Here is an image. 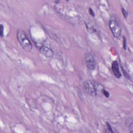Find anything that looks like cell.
Wrapping results in <instances>:
<instances>
[{"label":"cell","instance_id":"obj_1","mask_svg":"<svg viewBox=\"0 0 133 133\" xmlns=\"http://www.w3.org/2000/svg\"><path fill=\"white\" fill-rule=\"evenodd\" d=\"M84 89L87 93L93 97L103 95L104 87L100 83L93 80H86L83 83Z\"/></svg>","mask_w":133,"mask_h":133},{"label":"cell","instance_id":"obj_2","mask_svg":"<svg viewBox=\"0 0 133 133\" xmlns=\"http://www.w3.org/2000/svg\"><path fill=\"white\" fill-rule=\"evenodd\" d=\"M17 38L23 49L26 52H29L32 49V45L27 34L22 29H18L17 32Z\"/></svg>","mask_w":133,"mask_h":133},{"label":"cell","instance_id":"obj_3","mask_svg":"<svg viewBox=\"0 0 133 133\" xmlns=\"http://www.w3.org/2000/svg\"><path fill=\"white\" fill-rule=\"evenodd\" d=\"M109 27L113 36L117 38L121 37L122 29L120 23L117 18L114 16H112L109 20Z\"/></svg>","mask_w":133,"mask_h":133},{"label":"cell","instance_id":"obj_4","mask_svg":"<svg viewBox=\"0 0 133 133\" xmlns=\"http://www.w3.org/2000/svg\"><path fill=\"white\" fill-rule=\"evenodd\" d=\"M84 59L87 68L90 70H94L96 69V62L95 58L92 54L86 52L84 55Z\"/></svg>","mask_w":133,"mask_h":133},{"label":"cell","instance_id":"obj_5","mask_svg":"<svg viewBox=\"0 0 133 133\" xmlns=\"http://www.w3.org/2000/svg\"><path fill=\"white\" fill-rule=\"evenodd\" d=\"M36 47L38 50L41 54L44 55L45 57L47 58H52L54 55V52L50 47L47 46H45L44 45L37 44Z\"/></svg>","mask_w":133,"mask_h":133},{"label":"cell","instance_id":"obj_6","mask_svg":"<svg viewBox=\"0 0 133 133\" xmlns=\"http://www.w3.org/2000/svg\"><path fill=\"white\" fill-rule=\"evenodd\" d=\"M112 70L113 72L114 76L118 79H120L121 77V73L119 70V66L118 62L117 61H114L112 64Z\"/></svg>","mask_w":133,"mask_h":133},{"label":"cell","instance_id":"obj_7","mask_svg":"<svg viewBox=\"0 0 133 133\" xmlns=\"http://www.w3.org/2000/svg\"><path fill=\"white\" fill-rule=\"evenodd\" d=\"M4 27L3 26L2 24H1V33H0V36H1V38H3L4 37Z\"/></svg>","mask_w":133,"mask_h":133},{"label":"cell","instance_id":"obj_8","mask_svg":"<svg viewBox=\"0 0 133 133\" xmlns=\"http://www.w3.org/2000/svg\"><path fill=\"white\" fill-rule=\"evenodd\" d=\"M122 12L124 18H126L128 16V13L126 12V10L124 9L123 8H122Z\"/></svg>","mask_w":133,"mask_h":133},{"label":"cell","instance_id":"obj_9","mask_svg":"<svg viewBox=\"0 0 133 133\" xmlns=\"http://www.w3.org/2000/svg\"><path fill=\"white\" fill-rule=\"evenodd\" d=\"M103 95L107 98H108L110 97V93L105 89L103 91Z\"/></svg>","mask_w":133,"mask_h":133},{"label":"cell","instance_id":"obj_10","mask_svg":"<svg viewBox=\"0 0 133 133\" xmlns=\"http://www.w3.org/2000/svg\"><path fill=\"white\" fill-rule=\"evenodd\" d=\"M122 71H123V73H124V76H125V78H126L128 80H129V79H130V78H129V75H128V73H127L126 72V71L124 70L123 68H122Z\"/></svg>","mask_w":133,"mask_h":133},{"label":"cell","instance_id":"obj_11","mask_svg":"<svg viewBox=\"0 0 133 133\" xmlns=\"http://www.w3.org/2000/svg\"><path fill=\"white\" fill-rule=\"evenodd\" d=\"M106 124H107V127H108V129H109V132H111V133L113 132V130H112V127H111V125H110V124H109V123H107Z\"/></svg>","mask_w":133,"mask_h":133},{"label":"cell","instance_id":"obj_12","mask_svg":"<svg viewBox=\"0 0 133 133\" xmlns=\"http://www.w3.org/2000/svg\"><path fill=\"white\" fill-rule=\"evenodd\" d=\"M89 13H90V14L91 15L93 16H95V13H94L93 9H92L91 8H89Z\"/></svg>","mask_w":133,"mask_h":133}]
</instances>
